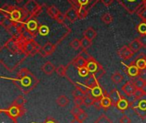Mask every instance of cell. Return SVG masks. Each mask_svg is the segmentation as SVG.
Wrapping results in <instances>:
<instances>
[{
	"label": "cell",
	"mask_w": 146,
	"mask_h": 123,
	"mask_svg": "<svg viewBox=\"0 0 146 123\" xmlns=\"http://www.w3.org/2000/svg\"><path fill=\"white\" fill-rule=\"evenodd\" d=\"M24 93H29L38 84V80L27 68H21L16 74V78L9 79Z\"/></svg>",
	"instance_id": "1"
},
{
	"label": "cell",
	"mask_w": 146,
	"mask_h": 123,
	"mask_svg": "<svg viewBox=\"0 0 146 123\" xmlns=\"http://www.w3.org/2000/svg\"><path fill=\"white\" fill-rule=\"evenodd\" d=\"M130 108L142 119H146V95L130 102Z\"/></svg>",
	"instance_id": "2"
},
{
	"label": "cell",
	"mask_w": 146,
	"mask_h": 123,
	"mask_svg": "<svg viewBox=\"0 0 146 123\" xmlns=\"http://www.w3.org/2000/svg\"><path fill=\"white\" fill-rule=\"evenodd\" d=\"M128 13L134 14L144 6V0H116Z\"/></svg>",
	"instance_id": "3"
},
{
	"label": "cell",
	"mask_w": 146,
	"mask_h": 123,
	"mask_svg": "<svg viewBox=\"0 0 146 123\" xmlns=\"http://www.w3.org/2000/svg\"><path fill=\"white\" fill-rule=\"evenodd\" d=\"M0 111L7 113L12 118L17 120L18 117H21L26 114L27 110L24 107H20L14 104H11V105L8 109H2V110H0Z\"/></svg>",
	"instance_id": "4"
},
{
	"label": "cell",
	"mask_w": 146,
	"mask_h": 123,
	"mask_svg": "<svg viewBox=\"0 0 146 123\" xmlns=\"http://www.w3.org/2000/svg\"><path fill=\"white\" fill-rule=\"evenodd\" d=\"M84 90L86 92V94L91 95V96H92V98H94L95 99L101 98L104 95V93L106 92V91L99 85L98 82H97L96 84H94V85L92 86L86 87Z\"/></svg>",
	"instance_id": "5"
},
{
	"label": "cell",
	"mask_w": 146,
	"mask_h": 123,
	"mask_svg": "<svg viewBox=\"0 0 146 123\" xmlns=\"http://www.w3.org/2000/svg\"><path fill=\"white\" fill-rule=\"evenodd\" d=\"M23 9L24 10L30 15V17L28 19H31V18H33L35 15H38L40 10H41V8L39 6V4L37 3L36 0H28L25 5L23 6ZM27 19V20H28Z\"/></svg>",
	"instance_id": "6"
},
{
	"label": "cell",
	"mask_w": 146,
	"mask_h": 123,
	"mask_svg": "<svg viewBox=\"0 0 146 123\" xmlns=\"http://www.w3.org/2000/svg\"><path fill=\"white\" fill-rule=\"evenodd\" d=\"M27 13L24 10V9H21L18 8L17 6H13V9L9 14V19H11L15 23L21 21L23 20H25L26 16H27Z\"/></svg>",
	"instance_id": "7"
},
{
	"label": "cell",
	"mask_w": 146,
	"mask_h": 123,
	"mask_svg": "<svg viewBox=\"0 0 146 123\" xmlns=\"http://www.w3.org/2000/svg\"><path fill=\"white\" fill-rule=\"evenodd\" d=\"M125 72L127 73V76L132 79H136L139 76L140 69L136 66V64L133 62L130 65H126Z\"/></svg>",
	"instance_id": "8"
},
{
	"label": "cell",
	"mask_w": 146,
	"mask_h": 123,
	"mask_svg": "<svg viewBox=\"0 0 146 123\" xmlns=\"http://www.w3.org/2000/svg\"><path fill=\"white\" fill-rule=\"evenodd\" d=\"M117 54L119 55V57L121 58H122L123 60H128L131 57H133L134 52L130 49L129 46L127 45H123L121 48H120L117 51Z\"/></svg>",
	"instance_id": "9"
},
{
	"label": "cell",
	"mask_w": 146,
	"mask_h": 123,
	"mask_svg": "<svg viewBox=\"0 0 146 123\" xmlns=\"http://www.w3.org/2000/svg\"><path fill=\"white\" fill-rule=\"evenodd\" d=\"M55 51H56V45L50 42H47L44 45V46H42L41 50L39 51V54L43 57H45L47 56L52 55Z\"/></svg>",
	"instance_id": "10"
},
{
	"label": "cell",
	"mask_w": 146,
	"mask_h": 123,
	"mask_svg": "<svg viewBox=\"0 0 146 123\" xmlns=\"http://www.w3.org/2000/svg\"><path fill=\"white\" fill-rule=\"evenodd\" d=\"M26 29L30 33H32L33 35L35 34L38 31V23L37 21V20L35 18H31V19H28L27 20V22H26Z\"/></svg>",
	"instance_id": "11"
},
{
	"label": "cell",
	"mask_w": 146,
	"mask_h": 123,
	"mask_svg": "<svg viewBox=\"0 0 146 123\" xmlns=\"http://www.w3.org/2000/svg\"><path fill=\"white\" fill-rule=\"evenodd\" d=\"M100 65L101 64L98 62H97L94 57H92L89 61H87V63H86V67L88 69V71L90 72V74H95L98 71V69L99 68Z\"/></svg>",
	"instance_id": "12"
},
{
	"label": "cell",
	"mask_w": 146,
	"mask_h": 123,
	"mask_svg": "<svg viewBox=\"0 0 146 123\" xmlns=\"http://www.w3.org/2000/svg\"><path fill=\"white\" fill-rule=\"evenodd\" d=\"M65 16H66L67 20H68L71 23L74 22L75 21H77V20L79 19L77 9L74 8V7L69 8V9L66 11V13H65Z\"/></svg>",
	"instance_id": "13"
},
{
	"label": "cell",
	"mask_w": 146,
	"mask_h": 123,
	"mask_svg": "<svg viewBox=\"0 0 146 123\" xmlns=\"http://www.w3.org/2000/svg\"><path fill=\"white\" fill-rule=\"evenodd\" d=\"M136 89H137V88L135 87V86H134L133 80L127 81V82L121 87V90H122L127 96H129V97L133 96V94H134Z\"/></svg>",
	"instance_id": "14"
},
{
	"label": "cell",
	"mask_w": 146,
	"mask_h": 123,
	"mask_svg": "<svg viewBox=\"0 0 146 123\" xmlns=\"http://www.w3.org/2000/svg\"><path fill=\"white\" fill-rule=\"evenodd\" d=\"M100 102H101V106L102 109L104 110H107L110 106H113L112 101L110 98V93H108L107 92L104 93V95L100 98Z\"/></svg>",
	"instance_id": "15"
},
{
	"label": "cell",
	"mask_w": 146,
	"mask_h": 123,
	"mask_svg": "<svg viewBox=\"0 0 146 123\" xmlns=\"http://www.w3.org/2000/svg\"><path fill=\"white\" fill-rule=\"evenodd\" d=\"M133 62L136 64V66L140 69L143 70L146 68V56L144 53H140L139 57L133 61Z\"/></svg>",
	"instance_id": "16"
},
{
	"label": "cell",
	"mask_w": 146,
	"mask_h": 123,
	"mask_svg": "<svg viewBox=\"0 0 146 123\" xmlns=\"http://www.w3.org/2000/svg\"><path fill=\"white\" fill-rule=\"evenodd\" d=\"M56 67H55V65L51 62H46L42 67H41V69H42V71L45 74H47V75H51L55 71H56Z\"/></svg>",
	"instance_id": "17"
},
{
	"label": "cell",
	"mask_w": 146,
	"mask_h": 123,
	"mask_svg": "<svg viewBox=\"0 0 146 123\" xmlns=\"http://www.w3.org/2000/svg\"><path fill=\"white\" fill-rule=\"evenodd\" d=\"M129 107H130V102H129L125 97L121 96V99H120L119 102L117 103L116 108H117L120 111L123 112V111H126Z\"/></svg>",
	"instance_id": "18"
},
{
	"label": "cell",
	"mask_w": 146,
	"mask_h": 123,
	"mask_svg": "<svg viewBox=\"0 0 146 123\" xmlns=\"http://www.w3.org/2000/svg\"><path fill=\"white\" fill-rule=\"evenodd\" d=\"M110 98L112 101V104H113V106L114 107H116L117 105V103L119 102V100L121 99V93L119 92V91L117 89H113L111 90V92H110Z\"/></svg>",
	"instance_id": "19"
},
{
	"label": "cell",
	"mask_w": 146,
	"mask_h": 123,
	"mask_svg": "<svg viewBox=\"0 0 146 123\" xmlns=\"http://www.w3.org/2000/svg\"><path fill=\"white\" fill-rule=\"evenodd\" d=\"M83 35H84V37H85V38H86V39H90V40H92H92L97 37L98 33L94 30V28H93V27H87V28L84 31Z\"/></svg>",
	"instance_id": "20"
},
{
	"label": "cell",
	"mask_w": 146,
	"mask_h": 123,
	"mask_svg": "<svg viewBox=\"0 0 146 123\" xmlns=\"http://www.w3.org/2000/svg\"><path fill=\"white\" fill-rule=\"evenodd\" d=\"M73 65L77 68H83V67H86V63H87V61L83 58L80 55H78L77 57L72 62Z\"/></svg>",
	"instance_id": "21"
},
{
	"label": "cell",
	"mask_w": 146,
	"mask_h": 123,
	"mask_svg": "<svg viewBox=\"0 0 146 123\" xmlns=\"http://www.w3.org/2000/svg\"><path fill=\"white\" fill-rule=\"evenodd\" d=\"M47 14L52 18V19H55L56 20V18L58 17V15L61 14V11L55 6V5H51L50 7L47 8Z\"/></svg>",
	"instance_id": "22"
},
{
	"label": "cell",
	"mask_w": 146,
	"mask_h": 123,
	"mask_svg": "<svg viewBox=\"0 0 146 123\" xmlns=\"http://www.w3.org/2000/svg\"><path fill=\"white\" fill-rule=\"evenodd\" d=\"M1 112V117H0V123H17V120L12 118L10 116H9L5 112Z\"/></svg>",
	"instance_id": "23"
},
{
	"label": "cell",
	"mask_w": 146,
	"mask_h": 123,
	"mask_svg": "<svg viewBox=\"0 0 146 123\" xmlns=\"http://www.w3.org/2000/svg\"><path fill=\"white\" fill-rule=\"evenodd\" d=\"M129 47H130V49H131L134 53H137V52H139V51H140V49L142 48V45H141V44H140L139 39L137 38V39H134L129 44Z\"/></svg>",
	"instance_id": "24"
},
{
	"label": "cell",
	"mask_w": 146,
	"mask_h": 123,
	"mask_svg": "<svg viewBox=\"0 0 146 123\" xmlns=\"http://www.w3.org/2000/svg\"><path fill=\"white\" fill-rule=\"evenodd\" d=\"M56 103L58 106L60 107H66L68 104H69V99L65 96V95H60L56 99Z\"/></svg>",
	"instance_id": "25"
},
{
	"label": "cell",
	"mask_w": 146,
	"mask_h": 123,
	"mask_svg": "<svg viewBox=\"0 0 146 123\" xmlns=\"http://www.w3.org/2000/svg\"><path fill=\"white\" fill-rule=\"evenodd\" d=\"M74 98H84L86 95V92L80 86H75V89L72 92Z\"/></svg>",
	"instance_id": "26"
},
{
	"label": "cell",
	"mask_w": 146,
	"mask_h": 123,
	"mask_svg": "<svg viewBox=\"0 0 146 123\" xmlns=\"http://www.w3.org/2000/svg\"><path fill=\"white\" fill-rule=\"evenodd\" d=\"M77 11H78L79 19H80V20H83V19L86 18V16L89 14V9L86 6H80L77 9Z\"/></svg>",
	"instance_id": "27"
},
{
	"label": "cell",
	"mask_w": 146,
	"mask_h": 123,
	"mask_svg": "<svg viewBox=\"0 0 146 123\" xmlns=\"http://www.w3.org/2000/svg\"><path fill=\"white\" fill-rule=\"evenodd\" d=\"M95 101H96V99L94 98H92L91 95H88V94H86L83 98V104H84V105L86 107H90V106L94 105Z\"/></svg>",
	"instance_id": "28"
},
{
	"label": "cell",
	"mask_w": 146,
	"mask_h": 123,
	"mask_svg": "<svg viewBox=\"0 0 146 123\" xmlns=\"http://www.w3.org/2000/svg\"><path fill=\"white\" fill-rule=\"evenodd\" d=\"M123 80V76L122 74L119 72V71H115L112 75H111V80L115 83V84H120Z\"/></svg>",
	"instance_id": "29"
},
{
	"label": "cell",
	"mask_w": 146,
	"mask_h": 123,
	"mask_svg": "<svg viewBox=\"0 0 146 123\" xmlns=\"http://www.w3.org/2000/svg\"><path fill=\"white\" fill-rule=\"evenodd\" d=\"M132 80H133V84L137 89H143V87L145 86L146 83V81H145L144 80H142L139 77H138L136 79H133Z\"/></svg>",
	"instance_id": "30"
},
{
	"label": "cell",
	"mask_w": 146,
	"mask_h": 123,
	"mask_svg": "<svg viewBox=\"0 0 146 123\" xmlns=\"http://www.w3.org/2000/svg\"><path fill=\"white\" fill-rule=\"evenodd\" d=\"M80 43H81V49L82 50H87L88 48L91 47L92 41L84 37L80 39Z\"/></svg>",
	"instance_id": "31"
},
{
	"label": "cell",
	"mask_w": 146,
	"mask_h": 123,
	"mask_svg": "<svg viewBox=\"0 0 146 123\" xmlns=\"http://www.w3.org/2000/svg\"><path fill=\"white\" fill-rule=\"evenodd\" d=\"M66 71H67V67L64 65H59L56 68V73L60 77H65L66 76Z\"/></svg>",
	"instance_id": "32"
},
{
	"label": "cell",
	"mask_w": 146,
	"mask_h": 123,
	"mask_svg": "<svg viewBox=\"0 0 146 123\" xmlns=\"http://www.w3.org/2000/svg\"><path fill=\"white\" fill-rule=\"evenodd\" d=\"M101 20L103 21V22H104L105 24H110L113 21V16L111 15V14H110L109 12L104 13L102 17Z\"/></svg>",
	"instance_id": "33"
},
{
	"label": "cell",
	"mask_w": 146,
	"mask_h": 123,
	"mask_svg": "<svg viewBox=\"0 0 146 123\" xmlns=\"http://www.w3.org/2000/svg\"><path fill=\"white\" fill-rule=\"evenodd\" d=\"M25 103H26V99L24 98V97L22 95H20L14 100V102L12 104H14L17 106H20V107H24Z\"/></svg>",
	"instance_id": "34"
},
{
	"label": "cell",
	"mask_w": 146,
	"mask_h": 123,
	"mask_svg": "<svg viewBox=\"0 0 146 123\" xmlns=\"http://www.w3.org/2000/svg\"><path fill=\"white\" fill-rule=\"evenodd\" d=\"M106 74V71H105V69L104 68V67L102 66V65H100V67H99V68L98 69V71L95 73V74H93V76L98 80L99 79H101L104 74Z\"/></svg>",
	"instance_id": "35"
},
{
	"label": "cell",
	"mask_w": 146,
	"mask_h": 123,
	"mask_svg": "<svg viewBox=\"0 0 146 123\" xmlns=\"http://www.w3.org/2000/svg\"><path fill=\"white\" fill-rule=\"evenodd\" d=\"M94 123H113L112 122V121L106 116V115H104V114H103V115H101L95 122Z\"/></svg>",
	"instance_id": "36"
},
{
	"label": "cell",
	"mask_w": 146,
	"mask_h": 123,
	"mask_svg": "<svg viewBox=\"0 0 146 123\" xmlns=\"http://www.w3.org/2000/svg\"><path fill=\"white\" fill-rule=\"evenodd\" d=\"M136 30L137 32L141 35V34H146V22L145 21H142L140 22L137 27H136Z\"/></svg>",
	"instance_id": "37"
},
{
	"label": "cell",
	"mask_w": 146,
	"mask_h": 123,
	"mask_svg": "<svg viewBox=\"0 0 146 123\" xmlns=\"http://www.w3.org/2000/svg\"><path fill=\"white\" fill-rule=\"evenodd\" d=\"M69 45H70L74 50H75V51H78L80 48H81V43H80V39H73V40L70 42Z\"/></svg>",
	"instance_id": "38"
},
{
	"label": "cell",
	"mask_w": 146,
	"mask_h": 123,
	"mask_svg": "<svg viewBox=\"0 0 146 123\" xmlns=\"http://www.w3.org/2000/svg\"><path fill=\"white\" fill-rule=\"evenodd\" d=\"M137 14H138V15L141 18V20H142L143 21L146 22V8L145 6H142V7L139 9V11L137 12Z\"/></svg>",
	"instance_id": "39"
},
{
	"label": "cell",
	"mask_w": 146,
	"mask_h": 123,
	"mask_svg": "<svg viewBox=\"0 0 146 123\" xmlns=\"http://www.w3.org/2000/svg\"><path fill=\"white\" fill-rule=\"evenodd\" d=\"M38 33L40 34V35H43V36H45V35H47L48 33H49V32H50V29H49V27H47V26H45V25H40L39 26V27H38Z\"/></svg>",
	"instance_id": "40"
},
{
	"label": "cell",
	"mask_w": 146,
	"mask_h": 123,
	"mask_svg": "<svg viewBox=\"0 0 146 123\" xmlns=\"http://www.w3.org/2000/svg\"><path fill=\"white\" fill-rule=\"evenodd\" d=\"M78 74L80 77H86V76H90V74H91L90 72L88 71V69L86 68V67L78 68Z\"/></svg>",
	"instance_id": "41"
},
{
	"label": "cell",
	"mask_w": 146,
	"mask_h": 123,
	"mask_svg": "<svg viewBox=\"0 0 146 123\" xmlns=\"http://www.w3.org/2000/svg\"><path fill=\"white\" fill-rule=\"evenodd\" d=\"M87 113L84 110V111H82L80 114H79L76 117H74V119L75 120H77L79 122H80V123H83L84 122H85V120L87 118Z\"/></svg>",
	"instance_id": "42"
},
{
	"label": "cell",
	"mask_w": 146,
	"mask_h": 123,
	"mask_svg": "<svg viewBox=\"0 0 146 123\" xmlns=\"http://www.w3.org/2000/svg\"><path fill=\"white\" fill-rule=\"evenodd\" d=\"M82 111H84V110H82L80 107H78V106H74L71 110H70V113L72 114V116L74 117H76L79 114H80Z\"/></svg>",
	"instance_id": "43"
},
{
	"label": "cell",
	"mask_w": 146,
	"mask_h": 123,
	"mask_svg": "<svg viewBox=\"0 0 146 123\" xmlns=\"http://www.w3.org/2000/svg\"><path fill=\"white\" fill-rule=\"evenodd\" d=\"M79 55H80V56H81L83 58H85L86 61H89V60L92 57V56L87 52V51H86V50H82V51L80 52V54H79Z\"/></svg>",
	"instance_id": "44"
},
{
	"label": "cell",
	"mask_w": 146,
	"mask_h": 123,
	"mask_svg": "<svg viewBox=\"0 0 146 123\" xmlns=\"http://www.w3.org/2000/svg\"><path fill=\"white\" fill-rule=\"evenodd\" d=\"M74 106H78V107L84 105L83 98H74Z\"/></svg>",
	"instance_id": "45"
},
{
	"label": "cell",
	"mask_w": 146,
	"mask_h": 123,
	"mask_svg": "<svg viewBox=\"0 0 146 123\" xmlns=\"http://www.w3.org/2000/svg\"><path fill=\"white\" fill-rule=\"evenodd\" d=\"M145 95L144 92L142 91V89H136L134 94H133V98L134 99H137V98H139L141 97H143Z\"/></svg>",
	"instance_id": "46"
},
{
	"label": "cell",
	"mask_w": 146,
	"mask_h": 123,
	"mask_svg": "<svg viewBox=\"0 0 146 123\" xmlns=\"http://www.w3.org/2000/svg\"><path fill=\"white\" fill-rule=\"evenodd\" d=\"M138 39H139L142 47L146 48V34H141Z\"/></svg>",
	"instance_id": "47"
},
{
	"label": "cell",
	"mask_w": 146,
	"mask_h": 123,
	"mask_svg": "<svg viewBox=\"0 0 146 123\" xmlns=\"http://www.w3.org/2000/svg\"><path fill=\"white\" fill-rule=\"evenodd\" d=\"M120 123H132V120L127 116L123 115L120 119Z\"/></svg>",
	"instance_id": "48"
},
{
	"label": "cell",
	"mask_w": 146,
	"mask_h": 123,
	"mask_svg": "<svg viewBox=\"0 0 146 123\" xmlns=\"http://www.w3.org/2000/svg\"><path fill=\"white\" fill-rule=\"evenodd\" d=\"M65 19H67L66 18V16H65V14H60L59 15H58V17L56 18V21H57V22L58 23H63L64 22V21H65Z\"/></svg>",
	"instance_id": "49"
},
{
	"label": "cell",
	"mask_w": 146,
	"mask_h": 123,
	"mask_svg": "<svg viewBox=\"0 0 146 123\" xmlns=\"http://www.w3.org/2000/svg\"><path fill=\"white\" fill-rule=\"evenodd\" d=\"M77 1L80 6H86V8L89 6L90 3V0H77Z\"/></svg>",
	"instance_id": "50"
},
{
	"label": "cell",
	"mask_w": 146,
	"mask_h": 123,
	"mask_svg": "<svg viewBox=\"0 0 146 123\" xmlns=\"http://www.w3.org/2000/svg\"><path fill=\"white\" fill-rule=\"evenodd\" d=\"M93 106H94V107H95V109H96V110H102L100 98L96 99V101H95V103H94V105H93Z\"/></svg>",
	"instance_id": "51"
},
{
	"label": "cell",
	"mask_w": 146,
	"mask_h": 123,
	"mask_svg": "<svg viewBox=\"0 0 146 123\" xmlns=\"http://www.w3.org/2000/svg\"><path fill=\"white\" fill-rule=\"evenodd\" d=\"M32 123H37V122H32ZM43 123H58V122H57V121H56V120H55L52 116H48V117L45 119L44 122H43Z\"/></svg>",
	"instance_id": "52"
},
{
	"label": "cell",
	"mask_w": 146,
	"mask_h": 123,
	"mask_svg": "<svg viewBox=\"0 0 146 123\" xmlns=\"http://www.w3.org/2000/svg\"><path fill=\"white\" fill-rule=\"evenodd\" d=\"M139 78H141L142 80H144L145 81H146V68L140 70V74H139Z\"/></svg>",
	"instance_id": "53"
},
{
	"label": "cell",
	"mask_w": 146,
	"mask_h": 123,
	"mask_svg": "<svg viewBox=\"0 0 146 123\" xmlns=\"http://www.w3.org/2000/svg\"><path fill=\"white\" fill-rule=\"evenodd\" d=\"M101 2H102V3H103L104 6L109 7L110 5H111V4L113 3L114 0H101Z\"/></svg>",
	"instance_id": "54"
},
{
	"label": "cell",
	"mask_w": 146,
	"mask_h": 123,
	"mask_svg": "<svg viewBox=\"0 0 146 123\" xmlns=\"http://www.w3.org/2000/svg\"><path fill=\"white\" fill-rule=\"evenodd\" d=\"M142 91L144 92V93H145V95H146V83H145V86L143 87Z\"/></svg>",
	"instance_id": "55"
},
{
	"label": "cell",
	"mask_w": 146,
	"mask_h": 123,
	"mask_svg": "<svg viewBox=\"0 0 146 123\" xmlns=\"http://www.w3.org/2000/svg\"><path fill=\"white\" fill-rule=\"evenodd\" d=\"M70 123H80V122H79L77 120H75V119H74V120H73V121H72Z\"/></svg>",
	"instance_id": "56"
},
{
	"label": "cell",
	"mask_w": 146,
	"mask_h": 123,
	"mask_svg": "<svg viewBox=\"0 0 146 123\" xmlns=\"http://www.w3.org/2000/svg\"><path fill=\"white\" fill-rule=\"evenodd\" d=\"M15 1L16 3H21V2H22L23 0H15Z\"/></svg>",
	"instance_id": "57"
},
{
	"label": "cell",
	"mask_w": 146,
	"mask_h": 123,
	"mask_svg": "<svg viewBox=\"0 0 146 123\" xmlns=\"http://www.w3.org/2000/svg\"><path fill=\"white\" fill-rule=\"evenodd\" d=\"M144 6L146 8V0L145 1H144Z\"/></svg>",
	"instance_id": "58"
},
{
	"label": "cell",
	"mask_w": 146,
	"mask_h": 123,
	"mask_svg": "<svg viewBox=\"0 0 146 123\" xmlns=\"http://www.w3.org/2000/svg\"><path fill=\"white\" fill-rule=\"evenodd\" d=\"M144 1H145V0H144Z\"/></svg>",
	"instance_id": "59"
}]
</instances>
